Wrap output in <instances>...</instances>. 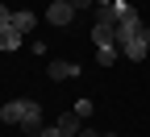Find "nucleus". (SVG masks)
I'll return each instance as SVG.
<instances>
[{
	"label": "nucleus",
	"instance_id": "nucleus-1",
	"mask_svg": "<svg viewBox=\"0 0 150 137\" xmlns=\"http://www.w3.org/2000/svg\"><path fill=\"white\" fill-rule=\"evenodd\" d=\"M121 54L129 58V63H142V58L150 54V42H146V29H142L138 37H125V42H121Z\"/></svg>",
	"mask_w": 150,
	"mask_h": 137
},
{
	"label": "nucleus",
	"instance_id": "nucleus-2",
	"mask_svg": "<svg viewBox=\"0 0 150 137\" xmlns=\"http://www.w3.org/2000/svg\"><path fill=\"white\" fill-rule=\"evenodd\" d=\"M92 42H96V50L117 46V21H96L92 25Z\"/></svg>",
	"mask_w": 150,
	"mask_h": 137
},
{
	"label": "nucleus",
	"instance_id": "nucleus-3",
	"mask_svg": "<svg viewBox=\"0 0 150 137\" xmlns=\"http://www.w3.org/2000/svg\"><path fill=\"white\" fill-rule=\"evenodd\" d=\"M146 25H142V17H138V8L134 13H129V17H121V21H117V46L125 42V37H138Z\"/></svg>",
	"mask_w": 150,
	"mask_h": 137
},
{
	"label": "nucleus",
	"instance_id": "nucleus-4",
	"mask_svg": "<svg viewBox=\"0 0 150 137\" xmlns=\"http://www.w3.org/2000/svg\"><path fill=\"white\" fill-rule=\"evenodd\" d=\"M71 17H75V8H71V0H54V4L46 8V21H50V25H67Z\"/></svg>",
	"mask_w": 150,
	"mask_h": 137
},
{
	"label": "nucleus",
	"instance_id": "nucleus-5",
	"mask_svg": "<svg viewBox=\"0 0 150 137\" xmlns=\"http://www.w3.org/2000/svg\"><path fill=\"white\" fill-rule=\"evenodd\" d=\"M25 133H42V104L38 100H25V121H21Z\"/></svg>",
	"mask_w": 150,
	"mask_h": 137
},
{
	"label": "nucleus",
	"instance_id": "nucleus-6",
	"mask_svg": "<svg viewBox=\"0 0 150 137\" xmlns=\"http://www.w3.org/2000/svg\"><path fill=\"white\" fill-rule=\"evenodd\" d=\"M0 121L4 125H21L25 121V100H8L4 108H0Z\"/></svg>",
	"mask_w": 150,
	"mask_h": 137
},
{
	"label": "nucleus",
	"instance_id": "nucleus-7",
	"mask_svg": "<svg viewBox=\"0 0 150 137\" xmlns=\"http://www.w3.org/2000/svg\"><path fill=\"white\" fill-rule=\"evenodd\" d=\"M79 71H83L79 63H50V67H46V75H50L54 83H59V79H75Z\"/></svg>",
	"mask_w": 150,
	"mask_h": 137
},
{
	"label": "nucleus",
	"instance_id": "nucleus-8",
	"mask_svg": "<svg viewBox=\"0 0 150 137\" xmlns=\"http://www.w3.org/2000/svg\"><path fill=\"white\" fill-rule=\"evenodd\" d=\"M17 46H21V33H17L13 25H0V50H4V54H13Z\"/></svg>",
	"mask_w": 150,
	"mask_h": 137
},
{
	"label": "nucleus",
	"instance_id": "nucleus-9",
	"mask_svg": "<svg viewBox=\"0 0 150 137\" xmlns=\"http://www.w3.org/2000/svg\"><path fill=\"white\" fill-rule=\"evenodd\" d=\"M33 21H38V17H33L29 8H21V13H13V17H8V25H13L17 33H29V29H33Z\"/></svg>",
	"mask_w": 150,
	"mask_h": 137
},
{
	"label": "nucleus",
	"instance_id": "nucleus-10",
	"mask_svg": "<svg viewBox=\"0 0 150 137\" xmlns=\"http://www.w3.org/2000/svg\"><path fill=\"white\" fill-rule=\"evenodd\" d=\"M59 129H63V133H79V129H83V116H75V112L59 116Z\"/></svg>",
	"mask_w": 150,
	"mask_h": 137
},
{
	"label": "nucleus",
	"instance_id": "nucleus-11",
	"mask_svg": "<svg viewBox=\"0 0 150 137\" xmlns=\"http://www.w3.org/2000/svg\"><path fill=\"white\" fill-rule=\"evenodd\" d=\"M117 58H121V46H104V50L96 54V63H100V67H112Z\"/></svg>",
	"mask_w": 150,
	"mask_h": 137
},
{
	"label": "nucleus",
	"instance_id": "nucleus-12",
	"mask_svg": "<svg viewBox=\"0 0 150 137\" xmlns=\"http://www.w3.org/2000/svg\"><path fill=\"white\" fill-rule=\"evenodd\" d=\"M75 116H83V121H88V116H92V100H75Z\"/></svg>",
	"mask_w": 150,
	"mask_h": 137
},
{
	"label": "nucleus",
	"instance_id": "nucleus-13",
	"mask_svg": "<svg viewBox=\"0 0 150 137\" xmlns=\"http://www.w3.org/2000/svg\"><path fill=\"white\" fill-rule=\"evenodd\" d=\"M38 137H79V133H63L59 125H50V129H42V133H38Z\"/></svg>",
	"mask_w": 150,
	"mask_h": 137
},
{
	"label": "nucleus",
	"instance_id": "nucleus-14",
	"mask_svg": "<svg viewBox=\"0 0 150 137\" xmlns=\"http://www.w3.org/2000/svg\"><path fill=\"white\" fill-rule=\"evenodd\" d=\"M92 4H96V0H71V8H75V13H83V8H92Z\"/></svg>",
	"mask_w": 150,
	"mask_h": 137
},
{
	"label": "nucleus",
	"instance_id": "nucleus-15",
	"mask_svg": "<svg viewBox=\"0 0 150 137\" xmlns=\"http://www.w3.org/2000/svg\"><path fill=\"white\" fill-rule=\"evenodd\" d=\"M8 17H13V13H8L4 4H0V25H8Z\"/></svg>",
	"mask_w": 150,
	"mask_h": 137
},
{
	"label": "nucleus",
	"instance_id": "nucleus-16",
	"mask_svg": "<svg viewBox=\"0 0 150 137\" xmlns=\"http://www.w3.org/2000/svg\"><path fill=\"white\" fill-rule=\"evenodd\" d=\"M79 137H100V133H92V129H79Z\"/></svg>",
	"mask_w": 150,
	"mask_h": 137
},
{
	"label": "nucleus",
	"instance_id": "nucleus-17",
	"mask_svg": "<svg viewBox=\"0 0 150 137\" xmlns=\"http://www.w3.org/2000/svg\"><path fill=\"white\" fill-rule=\"evenodd\" d=\"M100 137H117V133H100Z\"/></svg>",
	"mask_w": 150,
	"mask_h": 137
},
{
	"label": "nucleus",
	"instance_id": "nucleus-18",
	"mask_svg": "<svg viewBox=\"0 0 150 137\" xmlns=\"http://www.w3.org/2000/svg\"><path fill=\"white\" fill-rule=\"evenodd\" d=\"M146 42H150V29H146Z\"/></svg>",
	"mask_w": 150,
	"mask_h": 137
}]
</instances>
